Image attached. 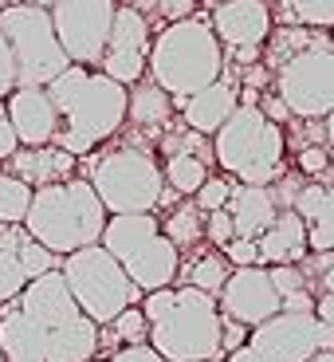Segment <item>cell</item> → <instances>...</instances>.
<instances>
[{
    "label": "cell",
    "instance_id": "cell-43",
    "mask_svg": "<svg viewBox=\"0 0 334 362\" xmlns=\"http://www.w3.org/2000/svg\"><path fill=\"white\" fill-rule=\"evenodd\" d=\"M126 4H130V8H134V12H142L145 20H150V16H154V12H157V0H126Z\"/></svg>",
    "mask_w": 334,
    "mask_h": 362
},
{
    "label": "cell",
    "instance_id": "cell-15",
    "mask_svg": "<svg viewBox=\"0 0 334 362\" xmlns=\"http://www.w3.org/2000/svg\"><path fill=\"white\" fill-rule=\"evenodd\" d=\"M64 256L47 252L40 240L28 236L24 225H0V303L16 299L44 272H55Z\"/></svg>",
    "mask_w": 334,
    "mask_h": 362
},
{
    "label": "cell",
    "instance_id": "cell-3",
    "mask_svg": "<svg viewBox=\"0 0 334 362\" xmlns=\"http://www.w3.org/2000/svg\"><path fill=\"white\" fill-rule=\"evenodd\" d=\"M145 71L177 107L181 99L197 95L201 87H208L225 75V47L213 36L205 16L177 20V24H165L150 40Z\"/></svg>",
    "mask_w": 334,
    "mask_h": 362
},
{
    "label": "cell",
    "instance_id": "cell-6",
    "mask_svg": "<svg viewBox=\"0 0 334 362\" xmlns=\"http://www.w3.org/2000/svg\"><path fill=\"white\" fill-rule=\"evenodd\" d=\"M99 245L122 264V272L138 284L142 296L157 288H173V280L181 276V252L162 233V221L154 213H118V217H107Z\"/></svg>",
    "mask_w": 334,
    "mask_h": 362
},
{
    "label": "cell",
    "instance_id": "cell-26",
    "mask_svg": "<svg viewBox=\"0 0 334 362\" xmlns=\"http://www.w3.org/2000/svg\"><path fill=\"white\" fill-rule=\"evenodd\" d=\"M307 248L311 252H334V181H323L318 209L307 221Z\"/></svg>",
    "mask_w": 334,
    "mask_h": 362
},
{
    "label": "cell",
    "instance_id": "cell-19",
    "mask_svg": "<svg viewBox=\"0 0 334 362\" xmlns=\"http://www.w3.org/2000/svg\"><path fill=\"white\" fill-rule=\"evenodd\" d=\"M75 162H79V158H71L67 150H59V146L52 142V146H20L16 154L0 165H4L12 177H20V181H28L32 189H40V185H55V181L75 177Z\"/></svg>",
    "mask_w": 334,
    "mask_h": 362
},
{
    "label": "cell",
    "instance_id": "cell-46",
    "mask_svg": "<svg viewBox=\"0 0 334 362\" xmlns=\"http://www.w3.org/2000/svg\"><path fill=\"white\" fill-rule=\"evenodd\" d=\"M24 4H36V8H52L55 0H24Z\"/></svg>",
    "mask_w": 334,
    "mask_h": 362
},
{
    "label": "cell",
    "instance_id": "cell-31",
    "mask_svg": "<svg viewBox=\"0 0 334 362\" xmlns=\"http://www.w3.org/2000/svg\"><path fill=\"white\" fill-rule=\"evenodd\" d=\"M228 193H232V181H228V177H213V173H208L205 185L193 193V205H197L201 213H213V209H225L228 205Z\"/></svg>",
    "mask_w": 334,
    "mask_h": 362
},
{
    "label": "cell",
    "instance_id": "cell-8",
    "mask_svg": "<svg viewBox=\"0 0 334 362\" xmlns=\"http://www.w3.org/2000/svg\"><path fill=\"white\" fill-rule=\"evenodd\" d=\"M59 276H64L71 299L79 303V311L99 327H107L114 315H122L126 308H134L142 299L138 284L122 272V264L102 245H87L79 252L64 256L59 260Z\"/></svg>",
    "mask_w": 334,
    "mask_h": 362
},
{
    "label": "cell",
    "instance_id": "cell-35",
    "mask_svg": "<svg viewBox=\"0 0 334 362\" xmlns=\"http://www.w3.org/2000/svg\"><path fill=\"white\" fill-rule=\"evenodd\" d=\"M220 252H225V260L232 264V268H252V264H260V248H256V240H244V236H232Z\"/></svg>",
    "mask_w": 334,
    "mask_h": 362
},
{
    "label": "cell",
    "instance_id": "cell-25",
    "mask_svg": "<svg viewBox=\"0 0 334 362\" xmlns=\"http://www.w3.org/2000/svg\"><path fill=\"white\" fill-rule=\"evenodd\" d=\"M228 272H232V264L225 260V252H205L185 268V284L197 291H208V296H220Z\"/></svg>",
    "mask_w": 334,
    "mask_h": 362
},
{
    "label": "cell",
    "instance_id": "cell-10",
    "mask_svg": "<svg viewBox=\"0 0 334 362\" xmlns=\"http://www.w3.org/2000/svg\"><path fill=\"white\" fill-rule=\"evenodd\" d=\"M0 32L12 47L16 64V87H47L71 59L64 55L52 28V12L36 4H4L0 8Z\"/></svg>",
    "mask_w": 334,
    "mask_h": 362
},
{
    "label": "cell",
    "instance_id": "cell-16",
    "mask_svg": "<svg viewBox=\"0 0 334 362\" xmlns=\"http://www.w3.org/2000/svg\"><path fill=\"white\" fill-rule=\"evenodd\" d=\"M208 28L225 52L263 47V40L271 36V8L268 0H220V4H213Z\"/></svg>",
    "mask_w": 334,
    "mask_h": 362
},
{
    "label": "cell",
    "instance_id": "cell-12",
    "mask_svg": "<svg viewBox=\"0 0 334 362\" xmlns=\"http://www.w3.org/2000/svg\"><path fill=\"white\" fill-rule=\"evenodd\" d=\"M114 8L118 0H55L47 8L55 40H59V47H64V55L71 64L99 71L110 24H114Z\"/></svg>",
    "mask_w": 334,
    "mask_h": 362
},
{
    "label": "cell",
    "instance_id": "cell-34",
    "mask_svg": "<svg viewBox=\"0 0 334 362\" xmlns=\"http://www.w3.org/2000/svg\"><path fill=\"white\" fill-rule=\"evenodd\" d=\"M232 236H236V228H232L228 209H213V213H205V240H208V245L225 248Z\"/></svg>",
    "mask_w": 334,
    "mask_h": 362
},
{
    "label": "cell",
    "instance_id": "cell-23",
    "mask_svg": "<svg viewBox=\"0 0 334 362\" xmlns=\"http://www.w3.org/2000/svg\"><path fill=\"white\" fill-rule=\"evenodd\" d=\"M162 177L177 197H193L208 177V162L201 154H169L162 165Z\"/></svg>",
    "mask_w": 334,
    "mask_h": 362
},
{
    "label": "cell",
    "instance_id": "cell-4",
    "mask_svg": "<svg viewBox=\"0 0 334 362\" xmlns=\"http://www.w3.org/2000/svg\"><path fill=\"white\" fill-rule=\"evenodd\" d=\"M107 209H102L99 193L90 189L87 177H67L55 185H40L32 189V205H28L24 228L32 240L55 256H71L87 245H99L102 228H107Z\"/></svg>",
    "mask_w": 334,
    "mask_h": 362
},
{
    "label": "cell",
    "instance_id": "cell-9",
    "mask_svg": "<svg viewBox=\"0 0 334 362\" xmlns=\"http://www.w3.org/2000/svg\"><path fill=\"white\" fill-rule=\"evenodd\" d=\"M271 87L291 110V118L323 122L334 110V44L315 32L299 52L271 67Z\"/></svg>",
    "mask_w": 334,
    "mask_h": 362
},
{
    "label": "cell",
    "instance_id": "cell-49",
    "mask_svg": "<svg viewBox=\"0 0 334 362\" xmlns=\"http://www.w3.org/2000/svg\"><path fill=\"white\" fill-rule=\"evenodd\" d=\"M213 362H220V358H213Z\"/></svg>",
    "mask_w": 334,
    "mask_h": 362
},
{
    "label": "cell",
    "instance_id": "cell-40",
    "mask_svg": "<svg viewBox=\"0 0 334 362\" xmlns=\"http://www.w3.org/2000/svg\"><path fill=\"white\" fill-rule=\"evenodd\" d=\"M20 150V142H16V130H12V122H8V110H4V99H0V162H8L12 154Z\"/></svg>",
    "mask_w": 334,
    "mask_h": 362
},
{
    "label": "cell",
    "instance_id": "cell-37",
    "mask_svg": "<svg viewBox=\"0 0 334 362\" xmlns=\"http://www.w3.org/2000/svg\"><path fill=\"white\" fill-rule=\"evenodd\" d=\"M154 16H162L165 24L189 20V16H197V0H157V12H154Z\"/></svg>",
    "mask_w": 334,
    "mask_h": 362
},
{
    "label": "cell",
    "instance_id": "cell-24",
    "mask_svg": "<svg viewBox=\"0 0 334 362\" xmlns=\"http://www.w3.org/2000/svg\"><path fill=\"white\" fill-rule=\"evenodd\" d=\"M162 233L173 240V248H177V252H185V248H197L201 240H205V213H201L193 201H181L169 217L162 221Z\"/></svg>",
    "mask_w": 334,
    "mask_h": 362
},
{
    "label": "cell",
    "instance_id": "cell-47",
    "mask_svg": "<svg viewBox=\"0 0 334 362\" xmlns=\"http://www.w3.org/2000/svg\"><path fill=\"white\" fill-rule=\"evenodd\" d=\"M4 4H20V0H0V8H4Z\"/></svg>",
    "mask_w": 334,
    "mask_h": 362
},
{
    "label": "cell",
    "instance_id": "cell-29",
    "mask_svg": "<svg viewBox=\"0 0 334 362\" xmlns=\"http://www.w3.org/2000/svg\"><path fill=\"white\" fill-rule=\"evenodd\" d=\"M107 331H110V339L114 343H122V346H138V343H145L150 339V323H145V315H142V308H126L122 315H114L107 323Z\"/></svg>",
    "mask_w": 334,
    "mask_h": 362
},
{
    "label": "cell",
    "instance_id": "cell-7",
    "mask_svg": "<svg viewBox=\"0 0 334 362\" xmlns=\"http://www.w3.org/2000/svg\"><path fill=\"white\" fill-rule=\"evenodd\" d=\"M87 181H90V189L99 193L102 209H107L110 217H118V213H154L165 193L162 165L142 146L102 150L90 162Z\"/></svg>",
    "mask_w": 334,
    "mask_h": 362
},
{
    "label": "cell",
    "instance_id": "cell-45",
    "mask_svg": "<svg viewBox=\"0 0 334 362\" xmlns=\"http://www.w3.org/2000/svg\"><path fill=\"white\" fill-rule=\"evenodd\" d=\"M307 362H334V346H330V351H318L315 358H307Z\"/></svg>",
    "mask_w": 334,
    "mask_h": 362
},
{
    "label": "cell",
    "instance_id": "cell-41",
    "mask_svg": "<svg viewBox=\"0 0 334 362\" xmlns=\"http://www.w3.org/2000/svg\"><path fill=\"white\" fill-rule=\"evenodd\" d=\"M256 107H260L263 115H268L271 122H275V127H283V122H287V118H291V110L283 107V99H280V95H263V99L256 103Z\"/></svg>",
    "mask_w": 334,
    "mask_h": 362
},
{
    "label": "cell",
    "instance_id": "cell-32",
    "mask_svg": "<svg viewBox=\"0 0 334 362\" xmlns=\"http://www.w3.org/2000/svg\"><path fill=\"white\" fill-rule=\"evenodd\" d=\"M268 276H271V284H275V291H280V299L295 296V291H311V284H307V276H303L299 264H271Z\"/></svg>",
    "mask_w": 334,
    "mask_h": 362
},
{
    "label": "cell",
    "instance_id": "cell-27",
    "mask_svg": "<svg viewBox=\"0 0 334 362\" xmlns=\"http://www.w3.org/2000/svg\"><path fill=\"white\" fill-rule=\"evenodd\" d=\"M28 205H32V185L0 170V225H24Z\"/></svg>",
    "mask_w": 334,
    "mask_h": 362
},
{
    "label": "cell",
    "instance_id": "cell-11",
    "mask_svg": "<svg viewBox=\"0 0 334 362\" xmlns=\"http://www.w3.org/2000/svg\"><path fill=\"white\" fill-rule=\"evenodd\" d=\"M334 346V327L311 311V315H280L263 319L260 327H252L244 339V346H236L225 362H307L318 351Z\"/></svg>",
    "mask_w": 334,
    "mask_h": 362
},
{
    "label": "cell",
    "instance_id": "cell-17",
    "mask_svg": "<svg viewBox=\"0 0 334 362\" xmlns=\"http://www.w3.org/2000/svg\"><path fill=\"white\" fill-rule=\"evenodd\" d=\"M4 110L20 146H52L59 134V110L44 87H16L4 99Z\"/></svg>",
    "mask_w": 334,
    "mask_h": 362
},
{
    "label": "cell",
    "instance_id": "cell-22",
    "mask_svg": "<svg viewBox=\"0 0 334 362\" xmlns=\"http://www.w3.org/2000/svg\"><path fill=\"white\" fill-rule=\"evenodd\" d=\"M173 99L154 79H138L134 87H126V122H134L138 130H165L173 122Z\"/></svg>",
    "mask_w": 334,
    "mask_h": 362
},
{
    "label": "cell",
    "instance_id": "cell-44",
    "mask_svg": "<svg viewBox=\"0 0 334 362\" xmlns=\"http://www.w3.org/2000/svg\"><path fill=\"white\" fill-rule=\"evenodd\" d=\"M323 134H326V150H330V158H334V110L323 118Z\"/></svg>",
    "mask_w": 334,
    "mask_h": 362
},
{
    "label": "cell",
    "instance_id": "cell-33",
    "mask_svg": "<svg viewBox=\"0 0 334 362\" xmlns=\"http://www.w3.org/2000/svg\"><path fill=\"white\" fill-rule=\"evenodd\" d=\"M334 170V158L326 150V142H311L299 150V173H307V177H326Z\"/></svg>",
    "mask_w": 334,
    "mask_h": 362
},
{
    "label": "cell",
    "instance_id": "cell-30",
    "mask_svg": "<svg viewBox=\"0 0 334 362\" xmlns=\"http://www.w3.org/2000/svg\"><path fill=\"white\" fill-rule=\"evenodd\" d=\"M299 268H303L307 284H311V276H315L323 296H334V252H307L299 260Z\"/></svg>",
    "mask_w": 334,
    "mask_h": 362
},
{
    "label": "cell",
    "instance_id": "cell-21",
    "mask_svg": "<svg viewBox=\"0 0 334 362\" xmlns=\"http://www.w3.org/2000/svg\"><path fill=\"white\" fill-rule=\"evenodd\" d=\"M225 209H228V217H232L236 236H244V240H256L260 233H268V225L280 213L271 185H232Z\"/></svg>",
    "mask_w": 334,
    "mask_h": 362
},
{
    "label": "cell",
    "instance_id": "cell-5",
    "mask_svg": "<svg viewBox=\"0 0 334 362\" xmlns=\"http://www.w3.org/2000/svg\"><path fill=\"white\" fill-rule=\"evenodd\" d=\"M287 134L260 107H236L213 134V162L240 185H275L283 177Z\"/></svg>",
    "mask_w": 334,
    "mask_h": 362
},
{
    "label": "cell",
    "instance_id": "cell-20",
    "mask_svg": "<svg viewBox=\"0 0 334 362\" xmlns=\"http://www.w3.org/2000/svg\"><path fill=\"white\" fill-rule=\"evenodd\" d=\"M260 248V264H299L311 252L307 248V221L295 209H280L275 221L268 225V233L256 236Z\"/></svg>",
    "mask_w": 334,
    "mask_h": 362
},
{
    "label": "cell",
    "instance_id": "cell-14",
    "mask_svg": "<svg viewBox=\"0 0 334 362\" xmlns=\"http://www.w3.org/2000/svg\"><path fill=\"white\" fill-rule=\"evenodd\" d=\"M217 308L225 319H236V323H244V327H260L263 319L280 315V291H275V284H271L263 264L232 268L217 296Z\"/></svg>",
    "mask_w": 334,
    "mask_h": 362
},
{
    "label": "cell",
    "instance_id": "cell-38",
    "mask_svg": "<svg viewBox=\"0 0 334 362\" xmlns=\"http://www.w3.org/2000/svg\"><path fill=\"white\" fill-rule=\"evenodd\" d=\"M248 331H252V327L236 323V319H225V323H220V354H232L236 346H244Z\"/></svg>",
    "mask_w": 334,
    "mask_h": 362
},
{
    "label": "cell",
    "instance_id": "cell-42",
    "mask_svg": "<svg viewBox=\"0 0 334 362\" xmlns=\"http://www.w3.org/2000/svg\"><path fill=\"white\" fill-rule=\"evenodd\" d=\"M315 315L323 319V323L334 327V296H318L315 299Z\"/></svg>",
    "mask_w": 334,
    "mask_h": 362
},
{
    "label": "cell",
    "instance_id": "cell-2",
    "mask_svg": "<svg viewBox=\"0 0 334 362\" xmlns=\"http://www.w3.org/2000/svg\"><path fill=\"white\" fill-rule=\"evenodd\" d=\"M142 315L150 323V339L165 362H213L220 354V315L217 296L197 291L189 284L181 288H157L142 296Z\"/></svg>",
    "mask_w": 334,
    "mask_h": 362
},
{
    "label": "cell",
    "instance_id": "cell-28",
    "mask_svg": "<svg viewBox=\"0 0 334 362\" xmlns=\"http://www.w3.org/2000/svg\"><path fill=\"white\" fill-rule=\"evenodd\" d=\"M287 20L326 32V28H334V0H287Z\"/></svg>",
    "mask_w": 334,
    "mask_h": 362
},
{
    "label": "cell",
    "instance_id": "cell-48",
    "mask_svg": "<svg viewBox=\"0 0 334 362\" xmlns=\"http://www.w3.org/2000/svg\"><path fill=\"white\" fill-rule=\"evenodd\" d=\"M208 4H220V0H208Z\"/></svg>",
    "mask_w": 334,
    "mask_h": 362
},
{
    "label": "cell",
    "instance_id": "cell-36",
    "mask_svg": "<svg viewBox=\"0 0 334 362\" xmlns=\"http://www.w3.org/2000/svg\"><path fill=\"white\" fill-rule=\"evenodd\" d=\"M12 90H16V64H12V47L0 32V99H8Z\"/></svg>",
    "mask_w": 334,
    "mask_h": 362
},
{
    "label": "cell",
    "instance_id": "cell-13",
    "mask_svg": "<svg viewBox=\"0 0 334 362\" xmlns=\"http://www.w3.org/2000/svg\"><path fill=\"white\" fill-rule=\"evenodd\" d=\"M145 55H150V20L130 4H118L99 71L122 87H134L138 79H145Z\"/></svg>",
    "mask_w": 334,
    "mask_h": 362
},
{
    "label": "cell",
    "instance_id": "cell-39",
    "mask_svg": "<svg viewBox=\"0 0 334 362\" xmlns=\"http://www.w3.org/2000/svg\"><path fill=\"white\" fill-rule=\"evenodd\" d=\"M110 362H165V358L150 343H138V346H122V351H114Z\"/></svg>",
    "mask_w": 334,
    "mask_h": 362
},
{
    "label": "cell",
    "instance_id": "cell-1",
    "mask_svg": "<svg viewBox=\"0 0 334 362\" xmlns=\"http://www.w3.org/2000/svg\"><path fill=\"white\" fill-rule=\"evenodd\" d=\"M44 90L59 110L55 146L71 158L95 154L107 138L126 127V87L95 67L67 64Z\"/></svg>",
    "mask_w": 334,
    "mask_h": 362
},
{
    "label": "cell",
    "instance_id": "cell-18",
    "mask_svg": "<svg viewBox=\"0 0 334 362\" xmlns=\"http://www.w3.org/2000/svg\"><path fill=\"white\" fill-rule=\"evenodd\" d=\"M236 107H240V79L228 75V71L220 75L217 83H208V87H201L197 95H189V99L177 103L185 127L197 130V134H205V138L217 134Z\"/></svg>",
    "mask_w": 334,
    "mask_h": 362
}]
</instances>
